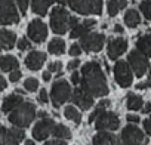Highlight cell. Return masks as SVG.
<instances>
[{"label":"cell","instance_id":"cell-1","mask_svg":"<svg viewBox=\"0 0 151 145\" xmlns=\"http://www.w3.org/2000/svg\"><path fill=\"white\" fill-rule=\"evenodd\" d=\"M82 89L91 96H104L108 93L107 79L98 61L86 62L82 67Z\"/></svg>","mask_w":151,"mask_h":145},{"label":"cell","instance_id":"cell-2","mask_svg":"<svg viewBox=\"0 0 151 145\" xmlns=\"http://www.w3.org/2000/svg\"><path fill=\"white\" fill-rule=\"evenodd\" d=\"M37 113H36V107L31 104V102H21L15 110H12L9 113V117L8 120L15 126V127H19V129H24L27 126H30L33 123V120L36 118Z\"/></svg>","mask_w":151,"mask_h":145},{"label":"cell","instance_id":"cell-3","mask_svg":"<svg viewBox=\"0 0 151 145\" xmlns=\"http://www.w3.org/2000/svg\"><path fill=\"white\" fill-rule=\"evenodd\" d=\"M61 5H68L70 9L82 15H101L102 14V0H56Z\"/></svg>","mask_w":151,"mask_h":145},{"label":"cell","instance_id":"cell-4","mask_svg":"<svg viewBox=\"0 0 151 145\" xmlns=\"http://www.w3.org/2000/svg\"><path fill=\"white\" fill-rule=\"evenodd\" d=\"M68 18L70 12L62 6H55L50 12V27L55 34H65L68 31Z\"/></svg>","mask_w":151,"mask_h":145},{"label":"cell","instance_id":"cell-5","mask_svg":"<svg viewBox=\"0 0 151 145\" xmlns=\"http://www.w3.org/2000/svg\"><path fill=\"white\" fill-rule=\"evenodd\" d=\"M71 86L67 80H56L52 85V90H50V99L53 107H59L62 104H65L70 98H71Z\"/></svg>","mask_w":151,"mask_h":145},{"label":"cell","instance_id":"cell-6","mask_svg":"<svg viewBox=\"0 0 151 145\" xmlns=\"http://www.w3.org/2000/svg\"><path fill=\"white\" fill-rule=\"evenodd\" d=\"M18 21L19 14L14 0H0V25L17 24Z\"/></svg>","mask_w":151,"mask_h":145},{"label":"cell","instance_id":"cell-7","mask_svg":"<svg viewBox=\"0 0 151 145\" xmlns=\"http://www.w3.org/2000/svg\"><path fill=\"white\" fill-rule=\"evenodd\" d=\"M122 142L124 145H147L144 132L135 124H127L122 130Z\"/></svg>","mask_w":151,"mask_h":145},{"label":"cell","instance_id":"cell-8","mask_svg":"<svg viewBox=\"0 0 151 145\" xmlns=\"http://www.w3.org/2000/svg\"><path fill=\"white\" fill-rule=\"evenodd\" d=\"M105 36L101 33H88L86 36L80 37V47L86 52H99L104 47Z\"/></svg>","mask_w":151,"mask_h":145},{"label":"cell","instance_id":"cell-9","mask_svg":"<svg viewBox=\"0 0 151 145\" xmlns=\"http://www.w3.org/2000/svg\"><path fill=\"white\" fill-rule=\"evenodd\" d=\"M120 126V120H119V116L113 111H102L96 120H95V127L96 130H116L119 129Z\"/></svg>","mask_w":151,"mask_h":145},{"label":"cell","instance_id":"cell-10","mask_svg":"<svg viewBox=\"0 0 151 145\" xmlns=\"http://www.w3.org/2000/svg\"><path fill=\"white\" fill-rule=\"evenodd\" d=\"M114 79L119 83V86H122V88H129L132 85L133 74H132V70H130L127 62H124V61H117L116 62V65H114Z\"/></svg>","mask_w":151,"mask_h":145},{"label":"cell","instance_id":"cell-11","mask_svg":"<svg viewBox=\"0 0 151 145\" xmlns=\"http://www.w3.org/2000/svg\"><path fill=\"white\" fill-rule=\"evenodd\" d=\"M127 59H129V67L135 72L136 77H142L145 72H147V70H148V61H147V58L141 52L132 50L129 53Z\"/></svg>","mask_w":151,"mask_h":145},{"label":"cell","instance_id":"cell-12","mask_svg":"<svg viewBox=\"0 0 151 145\" xmlns=\"http://www.w3.org/2000/svg\"><path fill=\"white\" fill-rule=\"evenodd\" d=\"M27 34L30 40H33L34 43H43L47 37V27L42 19H33L28 24Z\"/></svg>","mask_w":151,"mask_h":145},{"label":"cell","instance_id":"cell-13","mask_svg":"<svg viewBox=\"0 0 151 145\" xmlns=\"http://www.w3.org/2000/svg\"><path fill=\"white\" fill-rule=\"evenodd\" d=\"M53 126H55V121L52 118H42L39 120L34 127H33V136L34 139L37 141H45L49 135H52V130H53Z\"/></svg>","mask_w":151,"mask_h":145},{"label":"cell","instance_id":"cell-14","mask_svg":"<svg viewBox=\"0 0 151 145\" xmlns=\"http://www.w3.org/2000/svg\"><path fill=\"white\" fill-rule=\"evenodd\" d=\"M127 49V40L123 37H116L111 39L108 42L107 46V52H108V58L110 59H117L119 56H122Z\"/></svg>","mask_w":151,"mask_h":145},{"label":"cell","instance_id":"cell-15","mask_svg":"<svg viewBox=\"0 0 151 145\" xmlns=\"http://www.w3.org/2000/svg\"><path fill=\"white\" fill-rule=\"evenodd\" d=\"M71 101L77 107H80L82 110H89L93 105V96H91L89 93H86L82 88H77L76 90H73Z\"/></svg>","mask_w":151,"mask_h":145},{"label":"cell","instance_id":"cell-16","mask_svg":"<svg viewBox=\"0 0 151 145\" xmlns=\"http://www.w3.org/2000/svg\"><path fill=\"white\" fill-rule=\"evenodd\" d=\"M45 61H46V53L40 52V50H33L25 56V65H27V68H30L33 71L40 70L43 67Z\"/></svg>","mask_w":151,"mask_h":145},{"label":"cell","instance_id":"cell-17","mask_svg":"<svg viewBox=\"0 0 151 145\" xmlns=\"http://www.w3.org/2000/svg\"><path fill=\"white\" fill-rule=\"evenodd\" d=\"M96 25V21L95 19H86L83 22H79L74 28H71L70 31V37L71 39H77V37H83L86 36L88 33H91Z\"/></svg>","mask_w":151,"mask_h":145},{"label":"cell","instance_id":"cell-18","mask_svg":"<svg viewBox=\"0 0 151 145\" xmlns=\"http://www.w3.org/2000/svg\"><path fill=\"white\" fill-rule=\"evenodd\" d=\"M92 145H123V142H120L113 133L99 132L93 136Z\"/></svg>","mask_w":151,"mask_h":145},{"label":"cell","instance_id":"cell-19","mask_svg":"<svg viewBox=\"0 0 151 145\" xmlns=\"http://www.w3.org/2000/svg\"><path fill=\"white\" fill-rule=\"evenodd\" d=\"M21 102H24V98H22V95H19V93H14V95H9V96H6L5 99H3V104H2V110H3V113H11L12 110H15Z\"/></svg>","mask_w":151,"mask_h":145},{"label":"cell","instance_id":"cell-20","mask_svg":"<svg viewBox=\"0 0 151 145\" xmlns=\"http://www.w3.org/2000/svg\"><path fill=\"white\" fill-rule=\"evenodd\" d=\"M17 43V34L9 30H0V50L12 49Z\"/></svg>","mask_w":151,"mask_h":145},{"label":"cell","instance_id":"cell-21","mask_svg":"<svg viewBox=\"0 0 151 145\" xmlns=\"http://www.w3.org/2000/svg\"><path fill=\"white\" fill-rule=\"evenodd\" d=\"M18 65H19V61L14 55H3L2 58H0V70H2V71L11 72V71L17 70Z\"/></svg>","mask_w":151,"mask_h":145},{"label":"cell","instance_id":"cell-22","mask_svg":"<svg viewBox=\"0 0 151 145\" xmlns=\"http://www.w3.org/2000/svg\"><path fill=\"white\" fill-rule=\"evenodd\" d=\"M136 50L141 52L145 58L151 56V34H147V36H142L136 40Z\"/></svg>","mask_w":151,"mask_h":145},{"label":"cell","instance_id":"cell-23","mask_svg":"<svg viewBox=\"0 0 151 145\" xmlns=\"http://www.w3.org/2000/svg\"><path fill=\"white\" fill-rule=\"evenodd\" d=\"M55 2V0H31V9L34 14L40 15V17H45L47 14V9L49 6Z\"/></svg>","mask_w":151,"mask_h":145},{"label":"cell","instance_id":"cell-24","mask_svg":"<svg viewBox=\"0 0 151 145\" xmlns=\"http://www.w3.org/2000/svg\"><path fill=\"white\" fill-rule=\"evenodd\" d=\"M24 136H25V133L19 127L8 129V145H19L21 141L24 139Z\"/></svg>","mask_w":151,"mask_h":145},{"label":"cell","instance_id":"cell-25","mask_svg":"<svg viewBox=\"0 0 151 145\" xmlns=\"http://www.w3.org/2000/svg\"><path fill=\"white\" fill-rule=\"evenodd\" d=\"M139 22H141V17H139V12H136L135 9H129L124 14V24L129 28H136Z\"/></svg>","mask_w":151,"mask_h":145},{"label":"cell","instance_id":"cell-26","mask_svg":"<svg viewBox=\"0 0 151 145\" xmlns=\"http://www.w3.org/2000/svg\"><path fill=\"white\" fill-rule=\"evenodd\" d=\"M49 52L52 55H62L65 52V42L59 37H55L49 42V46H47Z\"/></svg>","mask_w":151,"mask_h":145},{"label":"cell","instance_id":"cell-27","mask_svg":"<svg viewBox=\"0 0 151 145\" xmlns=\"http://www.w3.org/2000/svg\"><path fill=\"white\" fill-rule=\"evenodd\" d=\"M126 107L132 111H138L144 107V101L139 95H135V93H129L127 98H126Z\"/></svg>","mask_w":151,"mask_h":145},{"label":"cell","instance_id":"cell-28","mask_svg":"<svg viewBox=\"0 0 151 145\" xmlns=\"http://www.w3.org/2000/svg\"><path fill=\"white\" fill-rule=\"evenodd\" d=\"M64 116H65V118L71 120V121L76 123V124H80V123H82V114H80V111L76 108V107H73V105L65 107Z\"/></svg>","mask_w":151,"mask_h":145},{"label":"cell","instance_id":"cell-29","mask_svg":"<svg viewBox=\"0 0 151 145\" xmlns=\"http://www.w3.org/2000/svg\"><path fill=\"white\" fill-rule=\"evenodd\" d=\"M52 135L56 136V139H70L71 138V132L67 126L64 124H55L53 126V130H52Z\"/></svg>","mask_w":151,"mask_h":145},{"label":"cell","instance_id":"cell-30","mask_svg":"<svg viewBox=\"0 0 151 145\" xmlns=\"http://www.w3.org/2000/svg\"><path fill=\"white\" fill-rule=\"evenodd\" d=\"M110 104H111V102H110L108 99H102V101H101V102L95 107L93 113L89 116V123H93V121L96 120V117H98L102 111H105V108H107V107H110Z\"/></svg>","mask_w":151,"mask_h":145},{"label":"cell","instance_id":"cell-31","mask_svg":"<svg viewBox=\"0 0 151 145\" xmlns=\"http://www.w3.org/2000/svg\"><path fill=\"white\" fill-rule=\"evenodd\" d=\"M24 89L28 90V92L37 90V89H39V80H37L36 77H28V79H25V82H24Z\"/></svg>","mask_w":151,"mask_h":145},{"label":"cell","instance_id":"cell-32","mask_svg":"<svg viewBox=\"0 0 151 145\" xmlns=\"http://www.w3.org/2000/svg\"><path fill=\"white\" fill-rule=\"evenodd\" d=\"M139 9H141V12L144 14V17H145L148 21H151V0H144V2H141Z\"/></svg>","mask_w":151,"mask_h":145},{"label":"cell","instance_id":"cell-33","mask_svg":"<svg viewBox=\"0 0 151 145\" xmlns=\"http://www.w3.org/2000/svg\"><path fill=\"white\" fill-rule=\"evenodd\" d=\"M107 11H108V15L110 17H116L120 11V6H119V0H108L107 3Z\"/></svg>","mask_w":151,"mask_h":145},{"label":"cell","instance_id":"cell-34","mask_svg":"<svg viewBox=\"0 0 151 145\" xmlns=\"http://www.w3.org/2000/svg\"><path fill=\"white\" fill-rule=\"evenodd\" d=\"M61 70H62V64L59 61H53L47 67V71L50 72V74H52V72H61Z\"/></svg>","mask_w":151,"mask_h":145},{"label":"cell","instance_id":"cell-35","mask_svg":"<svg viewBox=\"0 0 151 145\" xmlns=\"http://www.w3.org/2000/svg\"><path fill=\"white\" fill-rule=\"evenodd\" d=\"M0 145H8V129L0 124Z\"/></svg>","mask_w":151,"mask_h":145},{"label":"cell","instance_id":"cell-36","mask_svg":"<svg viewBox=\"0 0 151 145\" xmlns=\"http://www.w3.org/2000/svg\"><path fill=\"white\" fill-rule=\"evenodd\" d=\"M30 46H31V43H30V40L27 37H22L21 40H18V49L19 50H27Z\"/></svg>","mask_w":151,"mask_h":145},{"label":"cell","instance_id":"cell-37","mask_svg":"<svg viewBox=\"0 0 151 145\" xmlns=\"http://www.w3.org/2000/svg\"><path fill=\"white\" fill-rule=\"evenodd\" d=\"M80 53H82V47H80L79 43H74V45L70 46V55L71 56H79Z\"/></svg>","mask_w":151,"mask_h":145},{"label":"cell","instance_id":"cell-38","mask_svg":"<svg viewBox=\"0 0 151 145\" xmlns=\"http://www.w3.org/2000/svg\"><path fill=\"white\" fill-rule=\"evenodd\" d=\"M37 99H39V102H40V104H47V101H49V96H47V92H46V89H40Z\"/></svg>","mask_w":151,"mask_h":145},{"label":"cell","instance_id":"cell-39","mask_svg":"<svg viewBox=\"0 0 151 145\" xmlns=\"http://www.w3.org/2000/svg\"><path fill=\"white\" fill-rule=\"evenodd\" d=\"M28 3H30V0H17V5H18L19 11L22 12V15L27 12V9H28Z\"/></svg>","mask_w":151,"mask_h":145},{"label":"cell","instance_id":"cell-40","mask_svg":"<svg viewBox=\"0 0 151 145\" xmlns=\"http://www.w3.org/2000/svg\"><path fill=\"white\" fill-rule=\"evenodd\" d=\"M21 71H18V70H14V71H11L9 72V80L12 82V83H17L19 79H21Z\"/></svg>","mask_w":151,"mask_h":145},{"label":"cell","instance_id":"cell-41","mask_svg":"<svg viewBox=\"0 0 151 145\" xmlns=\"http://www.w3.org/2000/svg\"><path fill=\"white\" fill-rule=\"evenodd\" d=\"M144 130L147 132L148 136H151V116L147 120H144Z\"/></svg>","mask_w":151,"mask_h":145},{"label":"cell","instance_id":"cell-42","mask_svg":"<svg viewBox=\"0 0 151 145\" xmlns=\"http://www.w3.org/2000/svg\"><path fill=\"white\" fill-rule=\"evenodd\" d=\"M79 65H80V59H71V61L68 62L67 68H68V70H71V71H74V70L77 68Z\"/></svg>","mask_w":151,"mask_h":145},{"label":"cell","instance_id":"cell-43","mask_svg":"<svg viewBox=\"0 0 151 145\" xmlns=\"http://www.w3.org/2000/svg\"><path fill=\"white\" fill-rule=\"evenodd\" d=\"M77 24H79V18L70 15V18H68V28H74Z\"/></svg>","mask_w":151,"mask_h":145},{"label":"cell","instance_id":"cell-44","mask_svg":"<svg viewBox=\"0 0 151 145\" xmlns=\"http://www.w3.org/2000/svg\"><path fill=\"white\" fill-rule=\"evenodd\" d=\"M45 145H67V142L62 141V139H53V141H47V142H45Z\"/></svg>","mask_w":151,"mask_h":145},{"label":"cell","instance_id":"cell-45","mask_svg":"<svg viewBox=\"0 0 151 145\" xmlns=\"http://www.w3.org/2000/svg\"><path fill=\"white\" fill-rule=\"evenodd\" d=\"M79 82H80V72H79V71H74L73 74H71V83L77 85Z\"/></svg>","mask_w":151,"mask_h":145},{"label":"cell","instance_id":"cell-46","mask_svg":"<svg viewBox=\"0 0 151 145\" xmlns=\"http://www.w3.org/2000/svg\"><path fill=\"white\" fill-rule=\"evenodd\" d=\"M126 120H127L129 123H139L141 118H139L138 116H135V114H127V116H126Z\"/></svg>","mask_w":151,"mask_h":145},{"label":"cell","instance_id":"cell-47","mask_svg":"<svg viewBox=\"0 0 151 145\" xmlns=\"http://www.w3.org/2000/svg\"><path fill=\"white\" fill-rule=\"evenodd\" d=\"M150 86H151V82H148V80H147V82H142V83H138V85H136V89H139V90H142V89H148Z\"/></svg>","mask_w":151,"mask_h":145},{"label":"cell","instance_id":"cell-48","mask_svg":"<svg viewBox=\"0 0 151 145\" xmlns=\"http://www.w3.org/2000/svg\"><path fill=\"white\" fill-rule=\"evenodd\" d=\"M6 86H8V83H6L5 77H2V76H0V92H2V90H5V89H6Z\"/></svg>","mask_w":151,"mask_h":145},{"label":"cell","instance_id":"cell-49","mask_svg":"<svg viewBox=\"0 0 151 145\" xmlns=\"http://www.w3.org/2000/svg\"><path fill=\"white\" fill-rule=\"evenodd\" d=\"M42 77H43V80H45V82H49V80L52 79V74H50L49 71H43V74H42Z\"/></svg>","mask_w":151,"mask_h":145},{"label":"cell","instance_id":"cell-50","mask_svg":"<svg viewBox=\"0 0 151 145\" xmlns=\"http://www.w3.org/2000/svg\"><path fill=\"white\" fill-rule=\"evenodd\" d=\"M114 33H119V34H122V33H123V27H122L120 24H116V25H114Z\"/></svg>","mask_w":151,"mask_h":145},{"label":"cell","instance_id":"cell-51","mask_svg":"<svg viewBox=\"0 0 151 145\" xmlns=\"http://www.w3.org/2000/svg\"><path fill=\"white\" fill-rule=\"evenodd\" d=\"M142 113H144V114H148V113H151V104H147V105H144V108H142Z\"/></svg>","mask_w":151,"mask_h":145},{"label":"cell","instance_id":"cell-52","mask_svg":"<svg viewBox=\"0 0 151 145\" xmlns=\"http://www.w3.org/2000/svg\"><path fill=\"white\" fill-rule=\"evenodd\" d=\"M119 6H120V9H124L127 6V0H119Z\"/></svg>","mask_w":151,"mask_h":145},{"label":"cell","instance_id":"cell-53","mask_svg":"<svg viewBox=\"0 0 151 145\" xmlns=\"http://www.w3.org/2000/svg\"><path fill=\"white\" fill-rule=\"evenodd\" d=\"M39 117H42V118H46V117H47V113H46V111H40V113H39Z\"/></svg>","mask_w":151,"mask_h":145},{"label":"cell","instance_id":"cell-54","mask_svg":"<svg viewBox=\"0 0 151 145\" xmlns=\"http://www.w3.org/2000/svg\"><path fill=\"white\" fill-rule=\"evenodd\" d=\"M24 145H36V144H34V141H25Z\"/></svg>","mask_w":151,"mask_h":145},{"label":"cell","instance_id":"cell-55","mask_svg":"<svg viewBox=\"0 0 151 145\" xmlns=\"http://www.w3.org/2000/svg\"><path fill=\"white\" fill-rule=\"evenodd\" d=\"M148 82H151V71H150V79H148Z\"/></svg>","mask_w":151,"mask_h":145}]
</instances>
